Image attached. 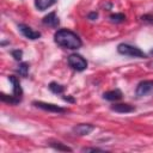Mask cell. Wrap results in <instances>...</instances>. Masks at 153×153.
I'll list each match as a JSON object with an SVG mask.
<instances>
[{
	"label": "cell",
	"mask_w": 153,
	"mask_h": 153,
	"mask_svg": "<svg viewBox=\"0 0 153 153\" xmlns=\"http://www.w3.org/2000/svg\"><path fill=\"white\" fill-rule=\"evenodd\" d=\"M54 41L57 45L66 49H79L82 45L81 38L68 29H60L54 33Z\"/></svg>",
	"instance_id": "1"
},
{
	"label": "cell",
	"mask_w": 153,
	"mask_h": 153,
	"mask_svg": "<svg viewBox=\"0 0 153 153\" xmlns=\"http://www.w3.org/2000/svg\"><path fill=\"white\" fill-rule=\"evenodd\" d=\"M12 56L14 57V60H17V61H19V60H22V57H23V51L20 50V49H16V50H12Z\"/></svg>",
	"instance_id": "18"
},
{
	"label": "cell",
	"mask_w": 153,
	"mask_h": 153,
	"mask_svg": "<svg viewBox=\"0 0 153 153\" xmlns=\"http://www.w3.org/2000/svg\"><path fill=\"white\" fill-rule=\"evenodd\" d=\"M32 105H35L38 109H42L44 111H49V112H56V114H63L67 111V109L59 106L56 104L53 103H45V102H41V100H35L32 102Z\"/></svg>",
	"instance_id": "4"
},
{
	"label": "cell",
	"mask_w": 153,
	"mask_h": 153,
	"mask_svg": "<svg viewBox=\"0 0 153 153\" xmlns=\"http://www.w3.org/2000/svg\"><path fill=\"white\" fill-rule=\"evenodd\" d=\"M8 80H10V82L12 84V96H13V97H16L17 99L22 100L23 91H22L20 82H19L18 78H17V76H14V75H10V76H8Z\"/></svg>",
	"instance_id": "8"
},
{
	"label": "cell",
	"mask_w": 153,
	"mask_h": 153,
	"mask_svg": "<svg viewBox=\"0 0 153 153\" xmlns=\"http://www.w3.org/2000/svg\"><path fill=\"white\" fill-rule=\"evenodd\" d=\"M55 2H56V0H35V6L37 7V10L44 11V10L51 7Z\"/></svg>",
	"instance_id": "12"
},
{
	"label": "cell",
	"mask_w": 153,
	"mask_h": 153,
	"mask_svg": "<svg viewBox=\"0 0 153 153\" xmlns=\"http://www.w3.org/2000/svg\"><path fill=\"white\" fill-rule=\"evenodd\" d=\"M81 152H103V149L97 148V147H84L81 149Z\"/></svg>",
	"instance_id": "20"
},
{
	"label": "cell",
	"mask_w": 153,
	"mask_h": 153,
	"mask_svg": "<svg viewBox=\"0 0 153 153\" xmlns=\"http://www.w3.org/2000/svg\"><path fill=\"white\" fill-rule=\"evenodd\" d=\"M50 146L54 149H57V151H63V152H72L73 151L71 147H68V146H66V145H63L62 142H59V141L57 142H51Z\"/></svg>",
	"instance_id": "17"
},
{
	"label": "cell",
	"mask_w": 153,
	"mask_h": 153,
	"mask_svg": "<svg viewBox=\"0 0 153 153\" xmlns=\"http://www.w3.org/2000/svg\"><path fill=\"white\" fill-rule=\"evenodd\" d=\"M69 67H72L74 71L82 72L87 68V61L79 54H71L67 59Z\"/></svg>",
	"instance_id": "3"
},
{
	"label": "cell",
	"mask_w": 153,
	"mask_h": 153,
	"mask_svg": "<svg viewBox=\"0 0 153 153\" xmlns=\"http://www.w3.org/2000/svg\"><path fill=\"white\" fill-rule=\"evenodd\" d=\"M151 54H152V55H153V49H152V50H151Z\"/></svg>",
	"instance_id": "23"
},
{
	"label": "cell",
	"mask_w": 153,
	"mask_h": 153,
	"mask_svg": "<svg viewBox=\"0 0 153 153\" xmlns=\"http://www.w3.org/2000/svg\"><path fill=\"white\" fill-rule=\"evenodd\" d=\"M93 130H94V126L91 123H80V124H76L75 127H73V133L79 136L88 135Z\"/></svg>",
	"instance_id": "7"
},
{
	"label": "cell",
	"mask_w": 153,
	"mask_h": 153,
	"mask_svg": "<svg viewBox=\"0 0 153 153\" xmlns=\"http://www.w3.org/2000/svg\"><path fill=\"white\" fill-rule=\"evenodd\" d=\"M103 98L106 99V100H110V102H116V100H120L122 98V92H121V90L115 88V90L104 92L103 93Z\"/></svg>",
	"instance_id": "11"
},
{
	"label": "cell",
	"mask_w": 153,
	"mask_h": 153,
	"mask_svg": "<svg viewBox=\"0 0 153 153\" xmlns=\"http://www.w3.org/2000/svg\"><path fill=\"white\" fill-rule=\"evenodd\" d=\"M0 98H1V100H2V102L8 103V104H13V105H16V104L20 103V100H19V99H17L16 97H13L12 94H11V96H8V94H5V93H0Z\"/></svg>",
	"instance_id": "15"
},
{
	"label": "cell",
	"mask_w": 153,
	"mask_h": 153,
	"mask_svg": "<svg viewBox=\"0 0 153 153\" xmlns=\"http://www.w3.org/2000/svg\"><path fill=\"white\" fill-rule=\"evenodd\" d=\"M117 51L122 55L126 56H131V57H146V54L137 47L130 45L128 43H121L117 45Z\"/></svg>",
	"instance_id": "2"
},
{
	"label": "cell",
	"mask_w": 153,
	"mask_h": 153,
	"mask_svg": "<svg viewBox=\"0 0 153 153\" xmlns=\"http://www.w3.org/2000/svg\"><path fill=\"white\" fill-rule=\"evenodd\" d=\"M109 19H110L111 23L120 24V23H123L126 20V16L123 13H112V14H110Z\"/></svg>",
	"instance_id": "16"
},
{
	"label": "cell",
	"mask_w": 153,
	"mask_h": 153,
	"mask_svg": "<svg viewBox=\"0 0 153 153\" xmlns=\"http://www.w3.org/2000/svg\"><path fill=\"white\" fill-rule=\"evenodd\" d=\"M18 30H19L20 33H22L24 37H26L27 39L35 41V39H38V38L41 37V32H39V31H36V30H33L32 27H30V26H27V25H25V24H19V25H18Z\"/></svg>",
	"instance_id": "5"
},
{
	"label": "cell",
	"mask_w": 153,
	"mask_h": 153,
	"mask_svg": "<svg viewBox=\"0 0 153 153\" xmlns=\"http://www.w3.org/2000/svg\"><path fill=\"white\" fill-rule=\"evenodd\" d=\"M111 110L118 114H129V112L135 111V106L127 104V103H118V104L111 105Z\"/></svg>",
	"instance_id": "9"
},
{
	"label": "cell",
	"mask_w": 153,
	"mask_h": 153,
	"mask_svg": "<svg viewBox=\"0 0 153 153\" xmlns=\"http://www.w3.org/2000/svg\"><path fill=\"white\" fill-rule=\"evenodd\" d=\"M42 22H43L44 25H48V26H50V27H57L59 24H60V20H59V18H57V16H56L55 12L48 13V14L43 18Z\"/></svg>",
	"instance_id": "10"
},
{
	"label": "cell",
	"mask_w": 153,
	"mask_h": 153,
	"mask_svg": "<svg viewBox=\"0 0 153 153\" xmlns=\"http://www.w3.org/2000/svg\"><path fill=\"white\" fill-rule=\"evenodd\" d=\"M153 90V81L152 80H143L141 82H139V85L136 86L135 93L137 97H142L146 96L147 93H149Z\"/></svg>",
	"instance_id": "6"
},
{
	"label": "cell",
	"mask_w": 153,
	"mask_h": 153,
	"mask_svg": "<svg viewBox=\"0 0 153 153\" xmlns=\"http://www.w3.org/2000/svg\"><path fill=\"white\" fill-rule=\"evenodd\" d=\"M16 72L22 75V76H27V73H29V63L27 62H20L19 66L17 67Z\"/></svg>",
	"instance_id": "13"
},
{
	"label": "cell",
	"mask_w": 153,
	"mask_h": 153,
	"mask_svg": "<svg viewBox=\"0 0 153 153\" xmlns=\"http://www.w3.org/2000/svg\"><path fill=\"white\" fill-rule=\"evenodd\" d=\"M141 20L145 22V23H149V24H153V13H147V14H143L141 17Z\"/></svg>",
	"instance_id": "19"
},
{
	"label": "cell",
	"mask_w": 153,
	"mask_h": 153,
	"mask_svg": "<svg viewBox=\"0 0 153 153\" xmlns=\"http://www.w3.org/2000/svg\"><path fill=\"white\" fill-rule=\"evenodd\" d=\"M49 90H50L53 93L60 94V93H63V91H65V86L61 85V84H57V82L53 81V82L49 84Z\"/></svg>",
	"instance_id": "14"
},
{
	"label": "cell",
	"mask_w": 153,
	"mask_h": 153,
	"mask_svg": "<svg viewBox=\"0 0 153 153\" xmlns=\"http://www.w3.org/2000/svg\"><path fill=\"white\" fill-rule=\"evenodd\" d=\"M63 99L65 100H67V102H71V103H74L75 100H74V98H72L71 96H67V97H63Z\"/></svg>",
	"instance_id": "22"
},
{
	"label": "cell",
	"mask_w": 153,
	"mask_h": 153,
	"mask_svg": "<svg viewBox=\"0 0 153 153\" xmlns=\"http://www.w3.org/2000/svg\"><path fill=\"white\" fill-rule=\"evenodd\" d=\"M87 18H88L90 20H96V19L98 18V13H97V12H91V13H88Z\"/></svg>",
	"instance_id": "21"
}]
</instances>
